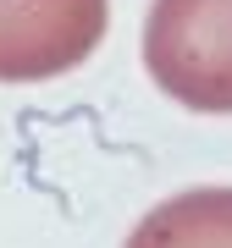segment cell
<instances>
[{
	"label": "cell",
	"instance_id": "6da1fadb",
	"mask_svg": "<svg viewBox=\"0 0 232 248\" xmlns=\"http://www.w3.org/2000/svg\"><path fill=\"white\" fill-rule=\"evenodd\" d=\"M144 72L199 116H232V0H149Z\"/></svg>",
	"mask_w": 232,
	"mask_h": 248
},
{
	"label": "cell",
	"instance_id": "7a4b0ae2",
	"mask_svg": "<svg viewBox=\"0 0 232 248\" xmlns=\"http://www.w3.org/2000/svg\"><path fill=\"white\" fill-rule=\"evenodd\" d=\"M111 0H0V83H45L105 39Z\"/></svg>",
	"mask_w": 232,
	"mask_h": 248
},
{
	"label": "cell",
	"instance_id": "3957f363",
	"mask_svg": "<svg viewBox=\"0 0 232 248\" xmlns=\"http://www.w3.org/2000/svg\"><path fill=\"white\" fill-rule=\"evenodd\" d=\"M127 248H232V187H188L133 226Z\"/></svg>",
	"mask_w": 232,
	"mask_h": 248
}]
</instances>
